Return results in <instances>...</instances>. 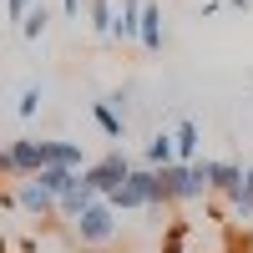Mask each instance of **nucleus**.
<instances>
[{
    "label": "nucleus",
    "instance_id": "16",
    "mask_svg": "<svg viewBox=\"0 0 253 253\" xmlns=\"http://www.w3.org/2000/svg\"><path fill=\"white\" fill-rule=\"evenodd\" d=\"M223 203H228V218H233V223H253V193H248L243 182H238Z\"/></svg>",
    "mask_w": 253,
    "mask_h": 253
},
{
    "label": "nucleus",
    "instance_id": "12",
    "mask_svg": "<svg viewBox=\"0 0 253 253\" xmlns=\"http://www.w3.org/2000/svg\"><path fill=\"white\" fill-rule=\"evenodd\" d=\"M36 182H41V187H46V193L61 203V198H66L71 187L81 182V172H66V167H41V172H36Z\"/></svg>",
    "mask_w": 253,
    "mask_h": 253
},
{
    "label": "nucleus",
    "instance_id": "2",
    "mask_svg": "<svg viewBox=\"0 0 253 253\" xmlns=\"http://www.w3.org/2000/svg\"><path fill=\"white\" fill-rule=\"evenodd\" d=\"M117 228H122V213H117L107 198H96L91 208H81V218L71 223V238L86 243V248H107L117 238Z\"/></svg>",
    "mask_w": 253,
    "mask_h": 253
},
{
    "label": "nucleus",
    "instance_id": "3",
    "mask_svg": "<svg viewBox=\"0 0 253 253\" xmlns=\"http://www.w3.org/2000/svg\"><path fill=\"white\" fill-rule=\"evenodd\" d=\"M107 203L117 208V213H147V208L157 203V182H152V167H147V162L137 157V162H132V172H126V182L107 193Z\"/></svg>",
    "mask_w": 253,
    "mask_h": 253
},
{
    "label": "nucleus",
    "instance_id": "8",
    "mask_svg": "<svg viewBox=\"0 0 253 253\" xmlns=\"http://www.w3.org/2000/svg\"><path fill=\"white\" fill-rule=\"evenodd\" d=\"M137 41H142V51H162V5H157V0H142Z\"/></svg>",
    "mask_w": 253,
    "mask_h": 253
},
{
    "label": "nucleus",
    "instance_id": "14",
    "mask_svg": "<svg viewBox=\"0 0 253 253\" xmlns=\"http://www.w3.org/2000/svg\"><path fill=\"white\" fill-rule=\"evenodd\" d=\"M142 162H147V167H167V162H177V147H172V132H152V142H147Z\"/></svg>",
    "mask_w": 253,
    "mask_h": 253
},
{
    "label": "nucleus",
    "instance_id": "9",
    "mask_svg": "<svg viewBox=\"0 0 253 253\" xmlns=\"http://www.w3.org/2000/svg\"><path fill=\"white\" fill-rule=\"evenodd\" d=\"M238 182H243V167H238V162H218V157H208V193L228 198Z\"/></svg>",
    "mask_w": 253,
    "mask_h": 253
},
{
    "label": "nucleus",
    "instance_id": "15",
    "mask_svg": "<svg viewBox=\"0 0 253 253\" xmlns=\"http://www.w3.org/2000/svg\"><path fill=\"white\" fill-rule=\"evenodd\" d=\"M46 26H51V10H46V0H36V5L26 10V20H20V36H26V41H41Z\"/></svg>",
    "mask_w": 253,
    "mask_h": 253
},
{
    "label": "nucleus",
    "instance_id": "1",
    "mask_svg": "<svg viewBox=\"0 0 253 253\" xmlns=\"http://www.w3.org/2000/svg\"><path fill=\"white\" fill-rule=\"evenodd\" d=\"M152 182H157V203L147 208V213H167V208L198 203V198H208V157H198V162H167V167H152Z\"/></svg>",
    "mask_w": 253,
    "mask_h": 253
},
{
    "label": "nucleus",
    "instance_id": "6",
    "mask_svg": "<svg viewBox=\"0 0 253 253\" xmlns=\"http://www.w3.org/2000/svg\"><path fill=\"white\" fill-rule=\"evenodd\" d=\"M15 208H20V213H31V218H56V198H51L36 177H20V182H15Z\"/></svg>",
    "mask_w": 253,
    "mask_h": 253
},
{
    "label": "nucleus",
    "instance_id": "10",
    "mask_svg": "<svg viewBox=\"0 0 253 253\" xmlns=\"http://www.w3.org/2000/svg\"><path fill=\"white\" fill-rule=\"evenodd\" d=\"M172 147H177V162H198V147H203V126L193 117H182L172 126Z\"/></svg>",
    "mask_w": 253,
    "mask_h": 253
},
{
    "label": "nucleus",
    "instance_id": "7",
    "mask_svg": "<svg viewBox=\"0 0 253 253\" xmlns=\"http://www.w3.org/2000/svg\"><path fill=\"white\" fill-rule=\"evenodd\" d=\"M5 157H10V177H15V182L41 172V142H36V137H15V142L5 147Z\"/></svg>",
    "mask_w": 253,
    "mask_h": 253
},
{
    "label": "nucleus",
    "instance_id": "17",
    "mask_svg": "<svg viewBox=\"0 0 253 253\" xmlns=\"http://www.w3.org/2000/svg\"><path fill=\"white\" fill-rule=\"evenodd\" d=\"M91 31L96 36H112V20H117V5H112V0H91Z\"/></svg>",
    "mask_w": 253,
    "mask_h": 253
},
{
    "label": "nucleus",
    "instance_id": "19",
    "mask_svg": "<svg viewBox=\"0 0 253 253\" xmlns=\"http://www.w3.org/2000/svg\"><path fill=\"white\" fill-rule=\"evenodd\" d=\"M218 5H228V10H238V15H248V10H253V0H218Z\"/></svg>",
    "mask_w": 253,
    "mask_h": 253
},
{
    "label": "nucleus",
    "instance_id": "5",
    "mask_svg": "<svg viewBox=\"0 0 253 253\" xmlns=\"http://www.w3.org/2000/svg\"><path fill=\"white\" fill-rule=\"evenodd\" d=\"M41 167H66V172H81V167H86V147L71 142V137H51V142H41Z\"/></svg>",
    "mask_w": 253,
    "mask_h": 253
},
{
    "label": "nucleus",
    "instance_id": "13",
    "mask_svg": "<svg viewBox=\"0 0 253 253\" xmlns=\"http://www.w3.org/2000/svg\"><path fill=\"white\" fill-rule=\"evenodd\" d=\"M91 203H96V193H91L86 182H76L71 193H66V198L56 203V218H66V223H76V218H81V208H91Z\"/></svg>",
    "mask_w": 253,
    "mask_h": 253
},
{
    "label": "nucleus",
    "instance_id": "4",
    "mask_svg": "<svg viewBox=\"0 0 253 253\" xmlns=\"http://www.w3.org/2000/svg\"><path fill=\"white\" fill-rule=\"evenodd\" d=\"M132 162H137V157H126L122 147H112V152H101L96 162H86V167H81V182H86V187H91L96 198H107L112 187H122V182H126V172H132Z\"/></svg>",
    "mask_w": 253,
    "mask_h": 253
},
{
    "label": "nucleus",
    "instance_id": "18",
    "mask_svg": "<svg viewBox=\"0 0 253 253\" xmlns=\"http://www.w3.org/2000/svg\"><path fill=\"white\" fill-rule=\"evenodd\" d=\"M41 96H46V91H41V81H31V86L20 91V101H15V117H20V122H31V117L41 112Z\"/></svg>",
    "mask_w": 253,
    "mask_h": 253
},
{
    "label": "nucleus",
    "instance_id": "21",
    "mask_svg": "<svg viewBox=\"0 0 253 253\" xmlns=\"http://www.w3.org/2000/svg\"><path fill=\"white\" fill-rule=\"evenodd\" d=\"M243 187H248V193H253V162L243 167Z\"/></svg>",
    "mask_w": 253,
    "mask_h": 253
},
{
    "label": "nucleus",
    "instance_id": "11",
    "mask_svg": "<svg viewBox=\"0 0 253 253\" xmlns=\"http://www.w3.org/2000/svg\"><path fill=\"white\" fill-rule=\"evenodd\" d=\"M91 122L101 126V137H112V142H122V137H126V117H122V112H112V101H107V96L91 101Z\"/></svg>",
    "mask_w": 253,
    "mask_h": 253
},
{
    "label": "nucleus",
    "instance_id": "20",
    "mask_svg": "<svg viewBox=\"0 0 253 253\" xmlns=\"http://www.w3.org/2000/svg\"><path fill=\"white\" fill-rule=\"evenodd\" d=\"M61 10H66V15L76 20V15H81V0H61Z\"/></svg>",
    "mask_w": 253,
    "mask_h": 253
}]
</instances>
